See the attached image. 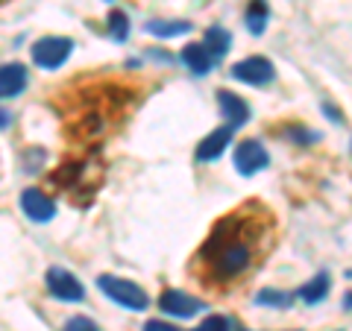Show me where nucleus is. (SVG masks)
<instances>
[{
    "label": "nucleus",
    "mask_w": 352,
    "mask_h": 331,
    "mask_svg": "<svg viewBox=\"0 0 352 331\" xmlns=\"http://www.w3.org/2000/svg\"><path fill=\"white\" fill-rule=\"evenodd\" d=\"M197 331H200V328H197Z\"/></svg>",
    "instance_id": "25"
},
{
    "label": "nucleus",
    "mask_w": 352,
    "mask_h": 331,
    "mask_svg": "<svg viewBox=\"0 0 352 331\" xmlns=\"http://www.w3.org/2000/svg\"><path fill=\"white\" fill-rule=\"evenodd\" d=\"M229 73H232V80L247 82V85H267V82H273V76H276V68L264 56H250V59L235 62Z\"/></svg>",
    "instance_id": "5"
},
{
    "label": "nucleus",
    "mask_w": 352,
    "mask_h": 331,
    "mask_svg": "<svg viewBox=\"0 0 352 331\" xmlns=\"http://www.w3.org/2000/svg\"><path fill=\"white\" fill-rule=\"evenodd\" d=\"M109 36H112L115 41H126L129 38V18L120 12V9H115V12L109 15Z\"/></svg>",
    "instance_id": "18"
},
{
    "label": "nucleus",
    "mask_w": 352,
    "mask_h": 331,
    "mask_svg": "<svg viewBox=\"0 0 352 331\" xmlns=\"http://www.w3.org/2000/svg\"><path fill=\"white\" fill-rule=\"evenodd\" d=\"M346 308H349V311H352V293H346Z\"/></svg>",
    "instance_id": "24"
},
{
    "label": "nucleus",
    "mask_w": 352,
    "mask_h": 331,
    "mask_svg": "<svg viewBox=\"0 0 352 331\" xmlns=\"http://www.w3.org/2000/svg\"><path fill=\"white\" fill-rule=\"evenodd\" d=\"M144 331H179V328L170 326V323H162V319H150V323L144 326Z\"/></svg>",
    "instance_id": "21"
},
{
    "label": "nucleus",
    "mask_w": 352,
    "mask_h": 331,
    "mask_svg": "<svg viewBox=\"0 0 352 331\" xmlns=\"http://www.w3.org/2000/svg\"><path fill=\"white\" fill-rule=\"evenodd\" d=\"M182 62L191 68V73L206 76L208 71H212L214 56L203 47V41H194V44H188V47H182Z\"/></svg>",
    "instance_id": "12"
},
{
    "label": "nucleus",
    "mask_w": 352,
    "mask_h": 331,
    "mask_svg": "<svg viewBox=\"0 0 352 331\" xmlns=\"http://www.w3.org/2000/svg\"><path fill=\"white\" fill-rule=\"evenodd\" d=\"M323 112L329 115V120H344V115H340V112H338V109H332V106H329V103L323 106Z\"/></svg>",
    "instance_id": "22"
},
{
    "label": "nucleus",
    "mask_w": 352,
    "mask_h": 331,
    "mask_svg": "<svg viewBox=\"0 0 352 331\" xmlns=\"http://www.w3.org/2000/svg\"><path fill=\"white\" fill-rule=\"evenodd\" d=\"M9 124H12V115H9L6 109H0V129H6Z\"/></svg>",
    "instance_id": "23"
},
{
    "label": "nucleus",
    "mask_w": 352,
    "mask_h": 331,
    "mask_svg": "<svg viewBox=\"0 0 352 331\" xmlns=\"http://www.w3.org/2000/svg\"><path fill=\"white\" fill-rule=\"evenodd\" d=\"M244 21H247V30L252 36H261L264 30L270 24V9H267V0H250L247 12H244Z\"/></svg>",
    "instance_id": "13"
},
{
    "label": "nucleus",
    "mask_w": 352,
    "mask_h": 331,
    "mask_svg": "<svg viewBox=\"0 0 352 331\" xmlns=\"http://www.w3.org/2000/svg\"><path fill=\"white\" fill-rule=\"evenodd\" d=\"M203 47L212 53L214 59H223L229 47H232V36H229V30H223V27H208L203 36Z\"/></svg>",
    "instance_id": "14"
},
{
    "label": "nucleus",
    "mask_w": 352,
    "mask_h": 331,
    "mask_svg": "<svg viewBox=\"0 0 352 331\" xmlns=\"http://www.w3.org/2000/svg\"><path fill=\"white\" fill-rule=\"evenodd\" d=\"M44 284H47L53 299H59V302H82L85 299V288L76 282V275L65 267H50L44 273Z\"/></svg>",
    "instance_id": "4"
},
{
    "label": "nucleus",
    "mask_w": 352,
    "mask_h": 331,
    "mask_svg": "<svg viewBox=\"0 0 352 331\" xmlns=\"http://www.w3.org/2000/svg\"><path fill=\"white\" fill-rule=\"evenodd\" d=\"M27 88V68L24 65H0V100L6 97H18Z\"/></svg>",
    "instance_id": "11"
},
{
    "label": "nucleus",
    "mask_w": 352,
    "mask_h": 331,
    "mask_svg": "<svg viewBox=\"0 0 352 331\" xmlns=\"http://www.w3.org/2000/svg\"><path fill=\"white\" fill-rule=\"evenodd\" d=\"M217 106H220V115L226 117V126L229 129L244 126L247 120H250V115H252L244 97H238L235 91H226V88H220V91H217Z\"/></svg>",
    "instance_id": "9"
},
{
    "label": "nucleus",
    "mask_w": 352,
    "mask_h": 331,
    "mask_svg": "<svg viewBox=\"0 0 352 331\" xmlns=\"http://www.w3.org/2000/svg\"><path fill=\"white\" fill-rule=\"evenodd\" d=\"M159 308L168 317H176V319H191L203 311V302L197 296H188L182 290H164L159 296Z\"/></svg>",
    "instance_id": "7"
},
{
    "label": "nucleus",
    "mask_w": 352,
    "mask_h": 331,
    "mask_svg": "<svg viewBox=\"0 0 352 331\" xmlns=\"http://www.w3.org/2000/svg\"><path fill=\"white\" fill-rule=\"evenodd\" d=\"M232 132L235 129H229V126H220L214 132H208V135L200 141V147H197L194 152V159L197 161H214L223 156V150L229 147V141H232Z\"/></svg>",
    "instance_id": "10"
},
{
    "label": "nucleus",
    "mask_w": 352,
    "mask_h": 331,
    "mask_svg": "<svg viewBox=\"0 0 352 331\" xmlns=\"http://www.w3.org/2000/svg\"><path fill=\"white\" fill-rule=\"evenodd\" d=\"M71 50H74V41L68 36H44V38H38L36 44H32L30 53H32V62H36L38 68L56 71L68 62Z\"/></svg>",
    "instance_id": "3"
},
{
    "label": "nucleus",
    "mask_w": 352,
    "mask_h": 331,
    "mask_svg": "<svg viewBox=\"0 0 352 331\" xmlns=\"http://www.w3.org/2000/svg\"><path fill=\"white\" fill-rule=\"evenodd\" d=\"M62 331H100V328H97V323L88 319V317H71Z\"/></svg>",
    "instance_id": "19"
},
{
    "label": "nucleus",
    "mask_w": 352,
    "mask_h": 331,
    "mask_svg": "<svg viewBox=\"0 0 352 331\" xmlns=\"http://www.w3.org/2000/svg\"><path fill=\"white\" fill-rule=\"evenodd\" d=\"M326 293H329V275L320 273V275H314V279L308 282V284H302L296 296H300L302 302H308V305H317V302L326 299Z\"/></svg>",
    "instance_id": "16"
},
{
    "label": "nucleus",
    "mask_w": 352,
    "mask_h": 331,
    "mask_svg": "<svg viewBox=\"0 0 352 331\" xmlns=\"http://www.w3.org/2000/svg\"><path fill=\"white\" fill-rule=\"evenodd\" d=\"M21 212L30 220H36V223H47V220L56 217V203H53L47 194L36 191V187H27V191L21 194Z\"/></svg>",
    "instance_id": "8"
},
{
    "label": "nucleus",
    "mask_w": 352,
    "mask_h": 331,
    "mask_svg": "<svg viewBox=\"0 0 352 331\" xmlns=\"http://www.w3.org/2000/svg\"><path fill=\"white\" fill-rule=\"evenodd\" d=\"M273 244V214L258 203L241 205L212 229L208 240L197 252L203 284L223 290L244 279L261 264V255Z\"/></svg>",
    "instance_id": "1"
},
{
    "label": "nucleus",
    "mask_w": 352,
    "mask_h": 331,
    "mask_svg": "<svg viewBox=\"0 0 352 331\" xmlns=\"http://www.w3.org/2000/svg\"><path fill=\"white\" fill-rule=\"evenodd\" d=\"M229 319L226 317H220V314H214V317H206L203 319V326H200V331H229Z\"/></svg>",
    "instance_id": "20"
},
{
    "label": "nucleus",
    "mask_w": 352,
    "mask_h": 331,
    "mask_svg": "<svg viewBox=\"0 0 352 331\" xmlns=\"http://www.w3.org/2000/svg\"><path fill=\"white\" fill-rule=\"evenodd\" d=\"M191 30H194V24H188V21H150L147 24V32L156 38H176Z\"/></svg>",
    "instance_id": "15"
},
{
    "label": "nucleus",
    "mask_w": 352,
    "mask_h": 331,
    "mask_svg": "<svg viewBox=\"0 0 352 331\" xmlns=\"http://www.w3.org/2000/svg\"><path fill=\"white\" fill-rule=\"evenodd\" d=\"M256 305H264V308H291L294 305V293H285V290H276V288H264L256 293Z\"/></svg>",
    "instance_id": "17"
},
{
    "label": "nucleus",
    "mask_w": 352,
    "mask_h": 331,
    "mask_svg": "<svg viewBox=\"0 0 352 331\" xmlns=\"http://www.w3.org/2000/svg\"><path fill=\"white\" fill-rule=\"evenodd\" d=\"M270 164V156L261 141H241L235 147V170L241 176H252Z\"/></svg>",
    "instance_id": "6"
},
{
    "label": "nucleus",
    "mask_w": 352,
    "mask_h": 331,
    "mask_svg": "<svg viewBox=\"0 0 352 331\" xmlns=\"http://www.w3.org/2000/svg\"><path fill=\"white\" fill-rule=\"evenodd\" d=\"M97 288H100L115 305L129 308V311H147V308H150L147 293L141 290L135 282H129V279H118V275H100V279H97Z\"/></svg>",
    "instance_id": "2"
}]
</instances>
